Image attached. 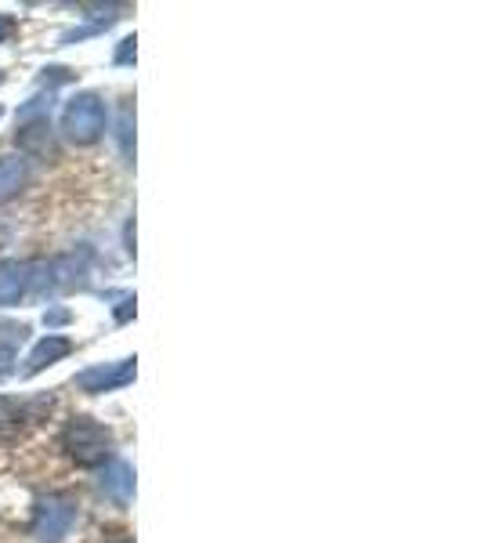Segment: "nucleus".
<instances>
[{
  "label": "nucleus",
  "mask_w": 481,
  "mask_h": 543,
  "mask_svg": "<svg viewBox=\"0 0 481 543\" xmlns=\"http://www.w3.org/2000/svg\"><path fill=\"white\" fill-rule=\"evenodd\" d=\"M51 395H40V399H8L0 395V439H15L22 435L29 420H40V413L51 410Z\"/></svg>",
  "instance_id": "39448f33"
},
{
  "label": "nucleus",
  "mask_w": 481,
  "mask_h": 543,
  "mask_svg": "<svg viewBox=\"0 0 481 543\" xmlns=\"http://www.w3.org/2000/svg\"><path fill=\"white\" fill-rule=\"evenodd\" d=\"M29 265L22 261H0V305H15L29 286Z\"/></svg>",
  "instance_id": "6e6552de"
},
{
  "label": "nucleus",
  "mask_w": 481,
  "mask_h": 543,
  "mask_svg": "<svg viewBox=\"0 0 481 543\" xmlns=\"http://www.w3.org/2000/svg\"><path fill=\"white\" fill-rule=\"evenodd\" d=\"M76 522V504L69 496H44L37 504V515H33V525L29 533L37 543H62V536L73 529Z\"/></svg>",
  "instance_id": "7ed1b4c3"
},
{
  "label": "nucleus",
  "mask_w": 481,
  "mask_h": 543,
  "mask_svg": "<svg viewBox=\"0 0 481 543\" xmlns=\"http://www.w3.org/2000/svg\"><path fill=\"white\" fill-rule=\"evenodd\" d=\"M134 359H120V362H105V366H91V370L76 373V388L87 391V395H102V391H116L127 388L134 381Z\"/></svg>",
  "instance_id": "20e7f679"
},
{
  "label": "nucleus",
  "mask_w": 481,
  "mask_h": 543,
  "mask_svg": "<svg viewBox=\"0 0 481 543\" xmlns=\"http://www.w3.org/2000/svg\"><path fill=\"white\" fill-rule=\"evenodd\" d=\"M105 124H109V113H105V102L95 91L76 95L62 113V131L73 145H95L105 134Z\"/></svg>",
  "instance_id": "f03ea898"
},
{
  "label": "nucleus",
  "mask_w": 481,
  "mask_h": 543,
  "mask_svg": "<svg viewBox=\"0 0 481 543\" xmlns=\"http://www.w3.org/2000/svg\"><path fill=\"white\" fill-rule=\"evenodd\" d=\"M73 352V341L69 337H58V334H48L44 341L29 352V359H26V377H37L40 370H48V366H55L58 359H66V355Z\"/></svg>",
  "instance_id": "0eeeda50"
},
{
  "label": "nucleus",
  "mask_w": 481,
  "mask_h": 543,
  "mask_svg": "<svg viewBox=\"0 0 481 543\" xmlns=\"http://www.w3.org/2000/svg\"><path fill=\"white\" fill-rule=\"evenodd\" d=\"M66 457L80 467H98L113 457V431L91 417H73L62 431Z\"/></svg>",
  "instance_id": "f257e3e1"
},
{
  "label": "nucleus",
  "mask_w": 481,
  "mask_h": 543,
  "mask_svg": "<svg viewBox=\"0 0 481 543\" xmlns=\"http://www.w3.org/2000/svg\"><path fill=\"white\" fill-rule=\"evenodd\" d=\"M51 127H48V116H40V120H33L29 127H22L19 131V145L26 149V153H37V156H48L51 153Z\"/></svg>",
  "instance_id": "9d476101"
},
{
  "label": "nucleus",
  "mask_w": 481,
  "mask_h": 543,
  "mask_svg": "<svg viewBox=\"0 0 481 543\" xmlns=\"http://www.w3.org/2000/svg\"><path fill=\"white\" fill-rule=\"evenodd\" d=\"M11 362H15V348H11V344H0V377L11 373Z\"/></svg>",
  "instance_id": "ddd939ff"
},
{
  "label": "nucleus",
  "mask_w": 481,
  "mask_h": 543,
  "mask_svg": "<svg viewBox=\"0 0 481 543\" xmlns=\"http://www.w3.org/2000/svg\"><path fill=\"white\" fill-rule=\"evenodd\" d=\"M116 62H120V66H127V62H134V37H127L120 44V51H116Z\"/></svg>",
  "instance_id": "4468645a"
},
{
  "label": "nucleus",
  "mask_w": 481,
  "mask_h": 543,
  "mask_svg": "<svg viewBox=\"0 0 481 543\" xmlns=\"http://www.w3.org/2000/svg\"><path fill=\"white\" fill-rule=\"evenodd\" d=\"M0 84H4V73H0Z\"/></svg>",
  "instance_id": "dca6fc26"
},
{
  "label": "nucleus",
  "mask_w": 481,
  "mask_h": 543,
  "mask_svg": "<svg viewBox=\"0 0 481 543\" xmlns=\"http://www.w3.org/2000/svg\"><path fill=\"white\" fill-rule=\"evenodd\" d=\"M29 167L22 156H0V203L19 196V189L26 185Z\"/></svg>",
  "instance_id": "1a4fd4ad"
},
{
  "label": "nucleus",
  "mask_w": 481,
  "mask_h": 543,
  "mask_svg": "<svg viewBox=\"0 0 481 543\" xmlns=\"http://www.w3.org/2000/svg\"><path fill=\"white\" fill-rule=\"evenodd\" d=\"M120 142H123V156H131V109H123V120H120Z\"/></svg>",
  "instance_id": "9b49d317"
},
{
  "label": "nucleus",
  "mask_w": 481,
  "mask_h": 543,
  "mask_svg": "<svg viewBox=\"0 0 481 543\" xmlns=\"http://www.w3.org/2000/svg\"><path fill=\"white\" fill-rule=\"evenodd\" d=\"M98 486H102L105 496H113L116 504H131L134 496V467L123 464V460H109L98 478Z\"/></svg>",
  "instance_id": "423d86ee"
},
{
  "label": "nucleus",
  "mask_w": 481,
  "mask_h": 543,
  "mask_svg": "<svg viewBox=\"0 0 481 543\" xmlns=\"http://www.w3.org/2000/svg\"><path fill=\"white\" fill-rule=\"evenodd\" d=\"M69 319V312H51V315H44V323H66Z\"/></svg>",
  "instance_id": "2eb2a0df"
},
{
  "label": "nucleus",
  "mask_w": 481,
  "mask_h": 543,
  "mask_svg": "<svg viewBox=\"0 0 481 543\" xmlns=\"http://www.w3.org/2000/svg\"><path fill=\"white\" fill-rule=\"evenodd\" d=\"M15 29H19V22L11 19V15H0V44H8L15 37Z\"/></svg>",
  "instance_id": "f8f14e48"
}]
</instances>
